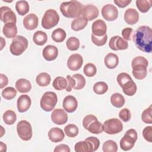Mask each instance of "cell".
I'll list each match as a JSON object with an SVG mask.
<instances>
[{
	"label": "cell",
	"instance_id": "obj_34",
	"mask_svg": "<svg viewBox=\"0 0 152 152\" xmlns=\"http://www.w3.org/2000/svg\"><path fill=\"white\" fill-rule=\"evenodd\" d=\"M52 86L55 89L57 90H62L66 89L67 87V81L63 77H56L53 83Z\"/></svg>",
	"mask_w": 152,
	"mask_h": 152
},
{
	"label": "cell",
	"instance_id": "obj_17",
	"mask_svg": "<svg viewBox=\"0 0 152 152\" xmlns=\"http://www.w3.org/2000/svg\"><path fill=\"white\" fill-rule=\"evenodd\" d=\"M91 29L93 33L92 34L96 36L101 37L106 34L107 26L103 20L99 19L93 22Z\"/></svg>",
	"mask_w": 152,
	"mask_h": 152
},
{
	"label": "cell",
	"instance_id": "obj_32",
	"mask_svg": "<svg viewBox=\"0 0 152 152\" xmlns=\"http://www.w3.org/2000/svg\"><path fill=\"white\" fill-rule=\"evenodd\" d=\"M15 9L20 15H24L29 11V5L26 1H18L15 4Z\"/></svg>",
	"mask_w": 152,
	"mask_h": 152
},
{
	"label": "cell",
	"instance_id": "obj_43",
	"mask_svg": "<svg viewBox=\"0 0 152 152\" xmlns=\"http://www.w3.org/2000/svg\"><path fill=\"white\" fill-rule=\"evenodd\" d=\"M17 94V90L12 87L5 88L2 91V96L6 100H11L14 99Z\"/></svg>",
	"mask_w": 152,
	"mask_h": 152
},
{
	"label": "cell",
	"instance_id": "obj_1",
	"mask_svg": "<svg viewBox=\"0 0 152 152\" xmlns=\"http://www.w3.org/2000/svg\"><path fill=\"white\" fill-rule=\"evenodd\" d=\"M132 39L136 47L140 50L150 53L152 50V30L150 27H139L132 34Z\"/></svg>",
	"mask_w": 152,
	"mask_h": 152
},
{
	"label": "cell",
	"instance_id": "obj_25",
	"mask_svg": "<svg viewBox=\"0 0 152 152\" xmlns=\"http://www.w3.org/2000/svg\"><path fill=\"white\" fill-rule=\"evenodd\" d=\"M15 88L20 93H26L31 90V84L27 79L20 78L16 81Z\"/></svg>",
	"mask_w": 152,
	"mask_h": 152
},
{
	"label": "cell",
	"instance_id": "obj_38",
	"mask_svg": "<svg viewBox=\"0 0 152 152\" xmlns=\"http://www.w3.org/2000/svg\"><path fill=\"white\" fill-rule=\"evenodd\" d=\"M93 91L97 94H103L108 90L107 84L103 81H99L93 86Z\"/></svg>",
	"mask_w": 152,
	"mask_h": 152
},
{
	"label": "cell",
	"instance_id": "obj_36",
	"mask_svg": "<svg viewBox=\"0 0 152 152\" xmlns=\"http://www.w3.org/2000/svg\"><path fill=\"white\" fill-rule=\"evenodd\" d=\"M3 120L7 125H12L17 120V115L12 110H8L3 115Z\"/></svg>",
	"mask_w": 152,
	"mask_h": 152
},
{
	"label": "cell",
	"instance_id": "obj_49",
	"mask_svg": "<svg viewBox=\"0 0 152 152\" xmlns=\"http://www.w3.org/2000/svg\"><path fill=\"white\" fill-rule=\"evenodd\" d=\"M119 117L124 122L129 121L131 118V114L129 110L127 108H124L121 110L119 113Z\"/></svg>",
	"mask_w": 152,
	"mask_h": 152
},
{
	"label": "cell",
	"instance_id": "obj_22",
	"mask_svg": "<svg viewBox=\"0 0 152 152\" xmlns=\"http://www.w3.org/2000/svg\"><path fill=\"white\" fill-rule=\"evenodd\" d=\"M58 55V49L55 46L48 45L43 50V56L48 61L55 60Z\"/></svg>",
	"mask_w": 152,
	"mask_h": 152
},
{
	"label": "cell",
	"instance_id": "obj_44",
	"mask_svg": "<svg viewBox=\"0 0 152 152\" xmlns=\"http://www.w3.org/2000/svg\"><path fill=\"white\" fill-rule=\"evenodd\" d=\"M84 74L88 77H91L95 75L97 72L96 66L92 63H88L85 65L83 69Z\"/></svg>",
	"mask_w": 152,
	"mask_h": 152
},
{
	"label": "cell",
	"instance_id": "obj_50",
	"mask_svg": "<svg viewBox=\"0 0 152 152\" xmlns=\"http://www.w3.org/2000/svg\"><path fill=\"white\" fill-rule=\"evenodd\" d=\"M142 136L149 142H152V126H146L142 131Z\"/></svg>",
	"mask_w": 152,
	"mask_h": 152
},
{
	"label": "cell",
	"instance_id": "obj_53",
	"mask_svg": "<svg viewBox=\"0 0 152 152\" xmlns=\"http://www.w3.org/2000/svg\"><path fill=\"white\" fill-rule=\"evenodd\" d=\"M54 152H69L70 151V149L68 145H67L66 144H59L58 145H57L55 149H54Z\"/></svg>",
	"mask_w": 152,
	"mask_h": 152
},
{
	"label": "cell",
	"instance_id": "obj_40",
	"mask_svg": "<svg viewBox=\"0 0 152 152\" xmlns=\"http://www.w3.org/2000/svg\"><path fill=\"white\" fill-rule=\"evenodd\" d=\"M66 48L72 51L77 50L80 47L79 39L75 37H70L66 42Z\"/></svg>",
	"mask_w": 152,
	"mask_h": 152
},
{
	"label": "cell",
	"instance_id": "obj_6",
	"mask_svg": "<svg viewBox=\"0 0 152 152\" xmlns=\"http://www.w3.org/2000/svg\"><path fill=\"white\" fill-rule=\"evenodd\" d=\"M58 102L57 95L52 91H47L42 96L40 104L41 108L46 112L52 111L55 107Z\"/></svg>",
	"mask_w": 152,
	"mask_h": 152
},
{
	"label": "cell",
	"instance_id": "obj_11",
	"mask_svg": "<svg viewBox=\"0 0 152 152\" xmlns=\"http://www.w3.org/2000/svg\"><path fill=\"white\" fill-rule=\"evenodd\" d=\"M102 15L107 21H114L118 17V11L112 4H106L102 9Z\"/></svg>",
	"mask_w": 152,
	"mask_h": 152
},
{
	"label": "cell",
	"instance_id": "obj_2",
	"mask_svg": "<svg viewBox=\"0 0 152 152\" xmlns=\"http://www.w3.org/2000/svg\"><path fill=\"white\" fill-rule=\"evenodd\" d=\"M84 8L80 2L77 1H71L64 2L60 5V11L62 14L67 18H77L82 14Z\"/></svg>",
	"mask_w": 152,
	"mask_h": 152
},
{
	"label": "cell",
	"instance_id": "obj_35",
	"mask_svg": "<svg viewBox=\"0 0 152 152\" xmlns=\"http://www.w3.org/2000/svg\"><path fill=\"white\" fill-rule=\"evenodd\" d=\"M51 37L53 41L57 43H60L65 40L66 37V33L62 28H58L52 32Z\"/></svg>",
	"mask_w": 152,
	"mask_h": 152
},
{
	"label": "cell",
	"instance_id": "obj_45",
	"mask_svg": "<svg viewBox=\"0 0 152 152\" xmlns=\"http://www.w3.org/2000/svg\"><path fill=\"white\" fill-rule=\"evenodd\" d=\"M91 39L92 42L94 45H96V46H102L106 44L107 40V36L106 34L103 36L99 37V36H96L94 35L93 34H91Z\"/></svg>",
	"mask_w": 152,
	"mask_h": 152
},
{
	"label": "cell",
	"instance_id": "obj_8",
	"mask_svg": "<svg viewBox=\"0 0 152 152\" xmlns=\"http://www.w3.org/2000/svg\"><path fill=\"white\" fill-rule=\"evenodd\" d=\"M59 21V16L53 9L48 10L44 14L42 20V26L45 29H50L56 26Z\"/></svg>",
	"mask_w": 152,
	"mask_h": 152
},
{
	"label": "cell",
	"instance_id": "obj_26",
	"mask_svg": "<svg viewBox=\"0 0 152 152\" xmlns=\"http://www.w3.org/2000/svg\"><path fill=\"white\" fill-rule=\"evenodd\" d=\"M104 62L107 68L114 69L118 65L119 58L116 54L109 53L105 56Z\"/></svg>",
	"mask_w": 152,
	"mask_h": 152
},
{
	"label": "cell",
	"instance_id": "obj_48",
	"mask_svg": "<svg viewBox=\"0 0 152 152\" xmlns=\"http://www.w3.org/2000/svg\"><path fill=\"white\" fill-rule=\"evenodd\" d=\"M86 141L88 142L92 148L93 151H96L100 145L99 140L95 137H89L85 140Z\"/></svg>",
	"mask_w": 152,
	"mask_h": 152
},
{
	"label": "cell",
	"instance_id": "obj_42",
	"mask_svg": "<svg viewBox=\"0 0 152 152\" xmlns=\"http://www.w3.org/2000/svg\"><path fill=\"white\" fill-rule=\"evenodd\" d=\"M102 149L104 152H116L118 145L113 140H107L103 143Z\"/></svg>",
	"mask_w": 152,
	"mask_h": 152
},
{
	"label": "cell",
	"instance_id": "obj_29",
	"mask_svg": "<svg viewBox=\"0 0 152 152\" xmlns=\"http://www.w3.org/2000/svg\"><path fill=\"white\" fill-rule=\"evenodd\" d=\"M33 40L36 45L42 46L46 43L48 40V36L45 32L39 30L34 33Z\"/></svg>",
	"mask_w": 152,
	"mask_h": 152
},
{
	"label": "cell",
	"instance_id": "obj_16",
	"mask_svg": "<svg viewBox=\"0 0 152 152\" xmlns=\"http://www.w3.org/2000/svg\"><path fill=\"white\" fill-rule=\"evenodd\" d=\"M99 10L93 5H87L84 6L82 11V17L88 21H92L99 16Z\"/></svg>",
	"mask_w": 152,
	"mask_h": 152
},
{
	"label": "cell",
	"instance_id": "obj_14",
	"mask_svg": "<svg viewBox=\"0 0 152 152\" xmlns=\"http://www.w3.org/2000/svg\"><path fill=\"white\" fill-rule=\"evenodd\" d=\"M51 119L56 125H64L68 121V115L64 109H56L51 114Z\"/></svg>",
	"mask_w": 152,
	"mask_h": 152
},
{
	"label": "cell",
	"instance_id": "obj_18",
	"mask_svg": "<svg viewBox=\"0 0 152 152\" xmlns=\"http://www.w3.org/2000/svg\"><path fill=\"white\" fill-rule=\"evenodd\" d=\"M31 104L30 97L27 94L21 95L17 99V109L19 112L23 113L28 110Z\"/></svg>",
	"mask_w": 152,
	"mask_h": 152
},
{
	"label": "cell",
	"instance_id": "obj_37",
	"mask_svg": "<svg viewBox=\"0 0 152 152\" xmlns=\"http://www.w3.org/2000/svg\"><path fill=\"white\" fill-rule=\"evenodd\" d=\"M135 3L139 11L142 13L148 11L151 7V1L150 0H137Z\"/></svg>",
	"mask_w": 152,
	"mask_h": 152
},
{
	"label": "cell",
	"instance_id": "obj_51",
	"mask_svg": "<svg viewBox=\"0 0 152 152\" xmlns=\"http://www.w3.org/2000/svg\"><path fill=\"white\" fill-rule=\"evenodd\" d=\"M133 30L130 27H126L122 31V35L124 39L126 40H131Z\"/></svg>",
	"mask_w": 152,
	"mask_h": 152
},
{
	"label": "cell",
	"instance_id": "obj_24",
	"mask_svg": "<svg viewBox=\"0 0 152 152\" xmlns=\"http://www.w3.org/2000/svg\"><path fill=\"white\" fill-rule=\"evenodd\" d=\"M2 32L4 36L8 39L15 38L17 34V28L15 24L14 23L5 24L3 27Z\"/></svg>",
	"mask_w": 152,
	"mask_h": 152
},
{
	"label": "cell",
	"instance_id": "obj_12",
	"mask_svg": "<svg viewBox=\"0 0 152 152\" xmlns=\"http://www.w3.org/2000/svg\"><path fill=\"white\" fill-rule=\"evenodd\" d=\"M109 48L113 50H125L128 48V42L123 38L118 36H115L110 38L109 43Z\"/></svg>",
	"mask_w": 152,
	"mask_h": 152
},
{
	"label": "cell",
	"instance_id": "obj_39",
	"mask_svg": "<svg viewBox=\"0 0 152 152\" xmlns=\"http://www.w3.org/2000/svg\"><path fill=\"white\" fill-rule=\"evenodd\" d=\"M72 77L75 81V85L74 87L75 90H81L86 85V79L80 74H75L72 75Z\"/></svg>",
	"mask_w": 152,
	"mask_h": 152
},
{
	"label": "cell",
	"instance_id": "obj_15",
	"mask_svg": "<svg viewBox=\"0 0 152 152\" xmlns=\"http://www.w3.org/2000/svg\"><path fill=\"white\" fill-rule=\"evenodd\" d=\"M83 64V59L81 55L75 53L71 55L67 61V66L71 71L80 69Z\"/></svg>",
	"mask_w": 152,
	"mask_h": 152
},
{
	"label": "cell",
	"instance_id": "obj_10",
	"mask_svg": "<svg viewBox=\"0 0 152 152\" xmlns=\"http://www.w3.org/2000/svg\"><path fill=\"white\" fill-rule=\"evenodd\" d=\"M17 131L19 137L24 141L30 140L33 135L31 125L26 120H22L18 122Z\"/></svg>",
	"mask_w": 152,
	"mask_h": 152
},
{
	"label": "cell",
	"instance_id": "obj_47",
	"mask_svg": "<svg viewBox=\"0 0 152 152\" xmlns=\"http://www.w3.org/2000/svg\"><path fill=\"white\" fill-rule=\"evenodd\" d=\"M116 80L120 87H122V86L127 81L132 80V78L128 74L125 72H121L118 75Z\"/></svg>",
	"mask_w": 152,
	"mask_h": 152
},
{
	"label": "cell",
	"instance_id": "obj_27",
	"mask_svg": "<svg viewBox=\"0 0 152 152\" xmlns=\"http://www.w3.org/2000/svg\"><path fill=\"white\" fill-rule=\"evenodd\" d=\"M88 24V20L83 17H79L74 19L71 23V28L74 31H80L84 29Z\"/></svg>",
	"mask_w": 152,
	"mask_h": 152
},
{
	"label": "cell",
	"instance_id": "obj_30",
	"mask_svg": "<svg viewBox=\"0 0 152 152\" xmlns=\"http://www.w3.org/2000/svg\"><path fill=\"white\" fill-rule=\"evenodd\" d=\"M51 81V78L49 74L46 72L40 73L36 78V83L41 87H46L48 86Z\"/></svg>",
	"mask_w": 152,
	"mask_h": 152
},
{
	"label": "cell",
	"instance_id": "obj_33",
	"mask_svg": "<svg viewBox=\"0 0 152 152\" xmlns=\"http://www.w3.org/2000/svg\"><path fill=\"white\" fill-rule=\"evenodd\" d=\"M74 150L76 152H92L93 150L90 144L84 141H78L75 144Z\"/></svg>",
	"mask_w": 152,
	"mask_h": 152
},
{
	"label": "cell",
	"instance_id": "obj_20",
	"mask_svg": "<svg viewBox=\"0 0 152 152\" xmlns=\"http://www.w3.org/2000/svg\"><path fill=\"white\" fill-rule=\"evenodd\" d=\"M63 108L68 113L74 112L77 108L78 102L75 97L69 95L66 96L63 100Z\"/></svg>",
	"mask_w": 152,
	"mask_h": 152
},
{
	"label": "cell",
	"instance_id": "obj_4",
	"mask_svg": "<svg viewBox=\"0 0 152 152\" xmlns=\"http://www.w3.org/2000/svg\"><path fill=\"white\" fill-rule=\"evenodd\" d=\"M84 128L90 133L99 134L103 131V125L93 115H86L83 120Z\"/></svg>",
	"mask_w": 152,
	"mask_h": 152
},
{
	"label": "cell",
	"instance_id": "obj_56",
	"mask_svg": "<svg viewBox=\"0 0 152 152\" xmlns=\"http://www.w3.org/2000/svg\"><path fill=\"white\" fill-rule=\"evenodd\" d=\"M0 147H1L0 150H1V151H2V148H4L5 151H6V150H7V145H6L5 144L3 143V142H2V141L0 142Z\"/></svg>",
	"mask_w": 152,
	"mask_h": 152
},
{
	"label": "cell",
	"instance_id": "obj_5",
	"mask_svg": "<svg viewBox=\"0 0 152 152\" xmlns=\"http://www.w3.org/2000/svg\"><path fill=\"white\" fill-rule=\"evenodd\" d=\"M28 47L27 39L22 36H17L12 40L10 50L11 53L15 56L21 55Z\"/></svg>",
	"mask_w": 152,
	"mask_h": 152
},
{
	"label": "cell",
	"instance_id": "obj_21",
	"mask_svg": "<svg viewBox=\"0 0 152 152\" xmlns=\"http://www.w3.org/2000/svg\"><path fill=\"white\" fill-rule=\"evenodd\" d=\"M124 20L128 24L134 25L139 20V14L135 9L128 8L124 13Z\"/></svg>",
	"mask_w": 152,
	"mask_h": 152
},
{
	"label": "cell",
	"instance_id": "obj_54",
	"mask_svg": "<svg viewBox=\"0 0 152 152\" xmlns=\"http://www.w3.org/2000/svg\"><path fill=\"white\" fill-rule=\"evenodd\" d=\"M131 2L128 0H115L114 3L119 8H125Z\"/></svg>",
	"mask_w": 152,
	"mask_h": 152
},
{
	"label": "cell",
	"instance_id": "obj_46",
	"mask_svg": "<svg viewBox=\"0 0 152 152\" xmlns=\"http://www.w3.org/2000/svg\"><path fill=\"white\" fill-rule=\"evenodd\" d=\"M141 119L145 124H152V118H151V105L149 107L145 109L142 113Z\"/></svg>",
	"mask_w": 152,
	"mask_h": 152
},
{
	"label": "cell",
	"instance_id": "obj_3",
	"mask_svg": "<svg viewBox=\"0 0 152 152\" xmlns=\"http://www.w3.org/2000/svg\"><path fill=\"white\" fill-rule=\"evenodd\" d=\"M148 65V61L144 57L139 56L134 58L131 63L134 77L140 80L145 78L147 75Z\"/></svg>",
	"mask_w": 152,
	"mask_h": 152
},
{
	"label": "cell",
	"instance_id": "obj_23",
	"mask_svg": "<svg viewBox=\"0 0 152 152\" xmlns=\"http://www.w3.org/2000/svg\"><path fill=\"white\" fill-rule=\"evenodd\" d=\"M48 137L52 142H58L64 140L65 135L63 131L61 128L54 127L49 131Z\"/></svg>",
	"mask_w": 152,
	"mask_h": 152
},
{
	"label": "cell",
	"instance_id": "obj_52",
	"mask_svg": "<svg viewBox=\"0 0 152 152\" xmlns=\"http://www.w3.org/2000/svg\"><path fill=\"white\" fill-rule=\"evenodd\" d=\"M66 81H67V87L66 88V90L68 92L71 91L72 88L74 87L75 85V81L74 78L71 76L68 75L66 76Z\"/></svg>",
	"mask_w": 152,
	"mask_h": 152
},
{
	"label": "cell",
	"instance_id": "obj_31",
	"mask_svg": "<svg viewBox=\"0 0 152 152\" xmlns=\"http://www.w3.org/2000/svg\"><path fill=\"white\" fill-rule=\"evenodd\" d=\"M110 102L112 104L114 107L120 108L124 105L125 100V98L121 94L116 93L113 94L111 96Z\"/></svg>",
	"mask_w": 152,
	"mask_h": 152
},
{
	"label": "cell",
	"instance_id": "obj_19",
	"mask_svg": "<svg viewBox=\"0 0 152 152\" xmlns=\"http://www.w3.org/2000/svg\"><path fill=\"white\" fill-rule=\"evenodd\" d=\"M23 23L24 27L27 30H33L37 27L39 19L35 14L30 13L24 18Z\"/></svg>",
	"mask_w": 152,
	"mask_h": 152
},
{
	"label": "cell",
	"instance_id": "obj_55",
	"mask_svg": "<svg viewBox=\"0 0 152 152\" xmlns=\"http://www.w3.org/2000/svg\"><path fill=\"white\" fill-rule=\"evenodd\" d=\"M0 78H1V82H0V88H3L6 86H7L8 83V77L3 74H0Z\"/></svg>",
	"mask_w": 152,
	"mask_h": 152
},
{
	"label": "cell",
	"instance_id": "obj_13",
	"mask_svg": "<svg viewBox=\"0 0 152 152\" xmlns=\"http://www.w3.org/2000/svg\"><path fill=\"white\" fill-rule=\"evenodd\" d=\"M1 20L5 24L14 23L16 24L17 17L14 12L8 7H2L0 8Z\"/></svg>",
	"mask_w": 152,
	"mask_h": 152
},
{
	"label": "cell",
	"instance_id": "obj_9",
	"mask_svg": "<svg viewBox=\"0 0 152 152\" xmlns=\"http://www.w3.org/2000/svg\"><path fill=\"white\" fill-rule=\"evenodd\" d=\"M103 129V131L107 134H116L122 131L123 125L119 119L117 118H111L104 122Z\"/></svg>",
	"mask_w": 152,
	"mask_h": 152
},
{
	"label": "cell",
	"instance_id": "obj_7",
	"mask_svg": "<svg viewBox=\"0 0 152 152\" xmlns=\"http://www.w3.org/2000/svg\"><path fill=\"white\" fill-rule=\"evenodd\" d=\"M137 132L134 129H129L126 131L124 136L120 141V147L124 151H128L132 148L137 140Z\"/></svg>",
	"mask_w": 152,
	"mask_h": 152
},
{
	"label": "cell",
	"instance_id": "obj_28",
	"mask_svg": "<svg viewBox=\"0 0 152 152\" xmlns=\"http://www.w3.org/2000/svg\"><path fill=\"white\" fill-rule=\"evenodd\" d=\"M123 92L128 96H132L134 95L137 91V85L132 80L127 81L125 83L122 87Z\"/></svg>",
	"mask_w": 152,
	"mask_h": 152
},
{
	"label": "cell",
	"instance_id": "obj_41",
	"mask_svg": "<svg viewBox=\"0 0 152 152\" xmlns=\"http://www.w3.org/2000/svg\"><path fill=\"white\" fill-rule=\"evenodd\" d=\"M64 132L68 137L74 138L78 134V128L74 124H69L64 128Z\"/></svg>",
	"mask_w": 152,
	"mask_h": 152
}]
</instances>
